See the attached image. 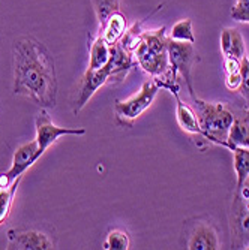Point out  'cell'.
I'll return each instance as SVG.
<instances>
[{
  "label": "cell",
  "mask_w": 249,
  "mask_h": 250,
  "mask_svg": "<svg viewBox=\"0 0 249 250\" xmlns=\"http://www.w3.org/2000/svg\"><path fill=\"white\" fill-rule=\"evenodd\" d=\"M167 42L168 36L165 33V27H161L158 30L140 33L125 45L129 53H134L137 64L144 72L152 75L161 88L177 84V80L170 71Z\"/></svg>",
  "instance_id": "7a4b0ae2"
},
{
  "label": "cell",
  "mask_w": 249,
  "mask_h": 250,
  "mask_svg": "<svg viewBox=\"0 0 249 250\" xmlns=\"http://www.w3.org/2000/svg\"><path fill=\"white\" fill-rule=\"evenodd\" d=\"M35 126H36V143H38V151H36V156L38 159L47 151L60 136H65V135H84L86 133V129L83 127H78V129H69V127H60L57 125H54L48 116V112L45 111V108L41 109V112L36 117V122H35Z\"/></svg>",
  "instance_id": "8992f818"
},
{
  "label": "cell",
  "mask_w": 249,
  "mask_h": 250,
  "mask_svg": "<svg viewBox=\"0 0 249 250\" xmlns=\"http://www.w3.org/2000/svg\"><path fill=\"white\" fill-rule=\"evenodd\" d=\"M236 147L249 148V122L246 119H234L227 135V148Z\"/></svg>",
  "instance_id": "2e32d148"
},
{
  "label": "cell",
  "mask_w": 249,
  "mask_h": 250,
  "mask_svg": "<svg viewBox=\"0 0 249 250\" xmlns=\"http://www.w3.org/2000/svg\"><path fill=\"white\" fill-rule=\"evenodd\" d=\"M231 18L239 22H248L249 24V0H236L231 9Z\"/></svg>",
  "instance_id": "603a6c76"
},
{
  "label": "cell",
  "mask_w": 249,
  "mask_h": 250,
  "mask_svg": "<svg viewBox=\"0 0 249 250\" xmlns=\"http://www.w3.org/2000/svg\"><path fill=\"white\" fill-rule=\"evenodd\" d=\"M171 95L176 99V119H177L180 129L186 133H191V135L203 136L197 112L188 104H185L182 101V98L179 95V90H173Z\"/></svg>",
  "instance_id": "7c38bea8"
},
{
  "label": "cell",
  "mask_w": 249,
  "mask_h": 250,
  "mask_svg": "<svg viewBox=\"0 0 249 250\" xmlns=\"http://www.w3.org/2000/svg\"><path fill=\"white\" fill-rule=\"evenodd\" d=\"M245 119L249 122V108H248V109H245Z\"/></svg>",
  "instance_id": "d4e9b609"
},
{
  "label": "cell",
  "mask_w": 249,
  "mask_h": 250,
  "mask_svg": "<svg viewBox=\"0 0 249 250\" xmlns=\"http://www.w3.org/2000/svg\"><path fill=\"white\" fill-rule=\"evenodd\" d=\"M234 159V171H236V192L234 198H239L243 188H246V181L249 178V148L236 147L231 150Z\"/></svg>",
  "instance_id": "5bb4252c"
},
{
  "label": "cell",
  "mask_w": 249,
  "mask_h": 250,
  "mask_svg": "<svg viewBox=\"0 0 249 250\" xmlns=\"http://www.w3.org/2000/svg\"><path fill=\"white\" fill-rule=\"evenodd\" d=\"M168 38L173 41H179V42H191L195 43V36H194V30H192V21L189 18H183L177 21L176 24L171 27Z\"/></svg>",
  "instance_id": "ffe728a7"
},
{
  "label": "cell",
  "mask_w": 249,
  "mask_h": 250,
  "mask_svg": "<svg viewBox=\"0 0 249 250\" xmlns=\"http://www.w3.org/2000/svg\"><path fill=\"white\" fill-rule=\"evenodd\" d=\"M9 250H48L54 249L53 241L39 231L9 229L8 231Z\"/></svg>",
  "instance_id": "9c48e42d"
},
{
  "label": "cell",
  "mask_w": 249,
  "mask_h": 250,
  "mask_svg": "<svg viewBox=\"0 0 249 250\" xmlns=\"http://www.w3.org/2000/svg\"><path fill=\"white\" fill-rule=\"evenodd\" d=\"M189 250H218L221 249L218 232L209 222L198 223L188 241Z\"/></svg>",
  "instance_id": "30bf717a"
},
{
  "label": "cell",
  "mask_w": 249,
  "mask_h": 250,
  "mask_svg": "<svg viewBox=\"0 0 249 250\" xmlns=\"http://www.w3.org/2000/svg\"><path fill=\"white\" fill-rule=\"evenodd\" d=\"M192 101L197 108L203 138L227 148V135L236 119L233 111L224 104L206 102L197 96Z\"/></svg>",
  "instance_id": "3957f363"
},
{
  "label": "cell",
  "mask_w": 249,
  "mask_h": 250,
  "mask_svg": "<svg viewBox=\"0 0 249 250\" xmlns=\"http://www.w3.org/2000/svg\"><path fill=\"white\" fill-rule=\"evenodd\" d=\"M131 246V240L126 231L113 229L108 232L107 240L104 243L105 250H128Z\"/></svg>",
  "instance_id": "44dd1931"
},
{
  "label": "cell",
  "mask_w": 249,
  "mask_h": 250,
  "mask_svg": "<svg viewBox=\"0 0 249 250\" xmlns=\"http://www.w3.org/2000/svg\"><path fill=\"white\" fill-rule=\"evenodd\" d=\"M248 59H249V56H248Z\"/></svg>",
  "instance_id": "484cf974"
},
{
  "label": "cell",
  "mask_w": 249,
  "mask_h": 250,
  "mask_svg": "<svg viewBox=\"0 0 249 250\" xmlns=\"http://www.w3.org/2000/svg\"><path fill=\"white\" fill-rule=\"evenodd\" d=\"M92 5L99 22V32H101L108 18L116 11H119V0H92Z\"/></svg>",
  "instance_id": "d6986e66"
},
{
  "label": "cell",
  "mask_w": 249,
  "mask_h": 250,
  "mask_svg": "<svg viewBox=\"0 0 249 250\" xmlns=\"http://www.w3.org/2000/svg\"><path fill=\"white\" fill-rule=\"evenodd\" d=\"M126 33V18L120 11H116L108 21L105 22L104 29L99 32V35L105 39V42L110 45H116L122 41V38Z\"/></svg>",
  "instance_id": "9a60e30c"
},
{
  "label": "cell",
  "mask_w": 249,
  "mask_h": 250,
  "mask_svg": "<svg viewBox=\"0 0 249 250\" xmlns=\"http://www.w3.org/2000/svg\"><path fill=\"white\" fill-rule=\"evenodd\" d=\"M240 87L237 92L242 95V98L245 101L249 102V59L248 54L243 56V59L240 60Z\"/></svg>",
  "instance_id": "7402d4cb"
},
{
  "label": "cell",
  "mask_w": 249,
  "mask_h": 250,
  "mask_svg": "<svg viewBox=\"0 0 249 250\" xmlns=\"http://www.w3.org/2000/svg\"><path fill=\"white\" fill-rule=\"evenodd\" d=\"M159 84L155 78H152L150 81H146L140 92L137 95H134L125 101H116L114 104V112L116 117L119 120L120 125L125 126H131L135 120H137L146 109H149L159 92Z\"/></svg>",
  "instance_id": "277c9868"
},
{
  "label": "cell",
  "mask_w": 249,
  "mask_h": 250,
  "mask_svg": "<svg viewBox=\"0 0 249 250\" xmlns=\"http://www.w3.org/2000/svg\"><path fill=\"white\" fill-rule=\"evenodd\" d=\"M14 93L26 96L41 108H54L57 77L48 50L33 38L14 42Z\"/></svg>",
  "instance_id": "6da1fadb"
},
{
  "label": "cell",
  "mask_w": 249,
  "mask_h": 250,
  "mask_svg": "<svg viewBox=\"0 0 249 250\" xmlns=\"http://www.w3.org/2000/svg\"><path fill=\"white\" fill-rule=\"evenodd\" d=\"M110 75H111V64L110 60L104 67H99V69H89L81 80L80 84V90H78V95L75 99V106H74V112H78L92 98L98 90L107 84L110 81Z\"/></svg>",
  "instance_id": "ba28073f"
},
{
  "label": "cell",
  "mask_w": 249,
  "mask_h": 250,
  "mask_svg": "<svg viewBox=\"0 0 249 250\" xmlns=\"http://www.w3.org/2000/svg\"><path fill=\"white\" fill-rule=\"evenodd\" d=\"M111 57L110 45L105 39L99 35L92 43H90V60H89V69H99L104 67Z\"/></svg>",
  "instance_id": "e0dca14e"
},
{
  "label": "cell",
  "mask_w": 249,
  "mask_h": 250,
  "mask_svg": "<svg viewBox=\"0 0 249 250\" xmlns=\"http://www.w3.org/2000/svg\"><path fill=\"white\" fill-rule=\"evenodd\" d=\"M21 181V177H18L14 183L8 188H0V225L5 223V220L11 214V208L14 204V196L18 189V185Z\"/></svg>",
  "instance_id": "ac0fdd59"
},
{
  "label": "cell",
  "mask_w": 249,
  "mask_h": 250,
  "mask_svg": "<svg viewBox=\"0 0 249 250\" xmlns=\"http://www.w3.org/2000/svg\"><path fill=\"white\" fill-rule=\"evenodd\" d=\"M240 69L236 72H225V85L230 92H237L240 87Z\"/></svg>",
  "instance_id": "cb8c5ba5"
},
{
  "label": "cell",
  "mask_w": 249,
  "mask_h": 250,
  "mask_svg": "<svg viewBox=\"0 0 249 250\" xmlns=\"http://www.w3.org/2000/svg\"><path fill=\"white\" fill-rule=\"evenodd\" d=\"M111 57H110V64H111V75H110V81H122L125 80V77L128 75V72L131 71V67L137 63L132 60L131 53L123 47V45L119 42L116 45H111Z\"/></svg>",
  "instance_id": "8fae6325"
},
{
  "label": "cell",
  "mask_w": 249,
  "mask_h": 250,
  "mask_svg": "<svg viewBox=\"0 0 249 250\" xmlns=\"http://www.w3.org/2000/svg\"><path fill=\"white\" fill-rule=\"evenodd\" d=\"M167 53H168V63H170V71L171 75L174 78H177V75H182L188 92L191 95V98H195L194 93V87H192V67L197 64L198 54L195 53L194 43L191 42H179V41H173L168 38L167 42Z\"/></svg>",
  "instance_id": "5b68a950"
},
{
  "label": "cell",
  "mask_w": 249,
  "mask_h": 250,
  "mask_svg": "<svg viewBox=\"0 0 249 250\" xmlns=\"http://www.w3.org/2000/svg\"><path fill=\"white\" fill-rule=\"evenodd\" d=\"M221 51L224 57H233L242 60L246 56L245 39L237 29L225 27L221 33Z\"/></svg>",
  "instance_id": "4fadbf2b"
},
{
  "label": "cell",
  "mask_w": 249,
  "mask_h": 250,
  "mask_svg": "<svg viewBox=\"0 0 249 250\" xmlns=\"http://www.w3.org/2000/svg\"><path fill=\"white\" fill-rule=\"evenodd\" d=\"M36 151H38L36 140L20 146L15 150L11 168L0 175V188L11 186L18 177H23V174H24L33 164H36V161H38Z\"/></svg>",
  "instance_id": "52a82bcc"
}]
</instances>
